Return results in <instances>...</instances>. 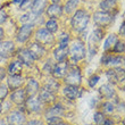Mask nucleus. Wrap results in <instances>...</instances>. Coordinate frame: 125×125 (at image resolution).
Wrapping results in <instances>:
<instances>
[{
    "instance_id": "obj_32",
    "label": "nucleus",
    "mask_w": 125,
    "mask_h": 125,
    "mask_svg": "<svg viewBox=\"0 0 125 125\" xmlns=\"http://www.w3.org/2000/svg\"><path fill=\"white\" fill-rule=\"evenodd\" d=\"M47 122L49 125H56L58 123L62 122V121L60 116H49V117H47Z\"/></svg>"
},
{
    "instance_id": "obj_50",
    "label": "nucleus",
    "mask_w": 125,
    "mask_h": 125,
    "mask_svg": "<svg viewBox=\"0 0 125 125\" xmlns=\"http://www.w3.org/2000/svg\"><path fill=\"white\" fill-rule=\"evenodd\" d=\"M1 109H2V106H1V102H0V112H1Z\"/></svg>"
},
{
    "instance_id": "obj_22",
    "label": "nucleus",
    "mask_w": 125,
    "mask_h": 125,
    "mask_svg": "<svg viewBox=\"0 0 125 125\" xmlns=\"http://www.w3.org/2000/svg\"><path fill=\"white\" fill-rule=\"evenodd\" d=\"M23 69V65L20 60H14L13 62H10L9 67H8V73L9 75H21Z\"/></svg>"
},
{
    "instance_id": "obj_9",
    "label": "nucleus",
    "mask_w": 125,
    "mask_h": 125,
    "mask_svg": "<svg viewBox=\"0 0 125 125\" xmlns=\"http://www.w3.org/2000/svg\"><path fill=\"white\" fill-rule=\"evenodd\" d=\"M62 92H64V95L69 100H75L82 95V90L79 86L74 85H66L62 90Z\"/></svg>"
},
{
    "instance_id": "obj_3",
    "label": "nucleus",
    "mask_w": 125,
    "mask_h": 125,
    "mask_svg": "<svg viewBox=\"0 0 125 125\" xmlns=\"http://www.w3.org/2000/svg\"><path fill=\"white\" fill-rule=\"evenodd\" d=\"M64 80H65V83L67 85L79 86L81 84V80H82L80 68L76 66H69L66 75L64 76Z\"/></svg>"
},
{
    "instance_id": "obj_44",
    "label": "nucleus",
    "mask_w": 125,
    "mask_h": 125,
    "mask_svg": "<svg viewBox=\"0 0 125 125\" xmlns=\"http://www.w3.org/2000/svg\"><path fill=\"white\" fill-rule=\"evenodd\" d=\"M102 125H113V122L110 119H105V122H104Z\"/></svg>"
},
{
    "instance_id": "obj_18",
    "label": "nucleus",
    "mask_w": 125,
    "mask_h": 125,
    "mask_svg": "<svg viewBox=\"0 0 125 125\" xmlns=\"http://www.w3.org/2000/svg\"><path fill=\"white\" fill-rule=\"evenodd\" d=\"M47 6V0H33L32 3V14L33 15H40V14L43 13V10Z\"/></svg>"
},
{
    "instance_id": "obj_23",
    "label": "nucleus",
    "mask_w": 125,
    "mask_h": 125,
    "mask_svg": "<svg viewBox=\"0 0 125 125\" xmlns=\"http://www.w3.org/2000/svg\"><path fill=\"white\" fill-rule=\"evenodd\" d=\"M99 92H100V94L104 98H107V99H110L115 95V90H114L113 85H110V84H104V85H101L100 89H99Z\"/></svg>"
},
{
    "instance_id": "obj_42",
    "label": "nucleus",
    "mask_w": 125,
    "mask_h": 125,
    "mask_svg": "<svg viewBox=\"0 0 125 125\" xmlns=\"http://www.w3.org/2000/svg\"><path fill=\"white\" fill-rule=\"evenodd\" d=\"M27 125H42V123L40 121H36V119H32L30 122H27Z\"/></svg>"
},
{
    "instance_id": "obj_11",
    "label": "nucleus",
    "mask_w": 125,
    "mask_h": 125,
    "mask_svg": "<svg viewBox=\"0 0 125 125\" xmlns=\"http://www.w3.org/2000/svg\"><path fill=\"white\" fill-rule=\"evenodd\" d=\"M26 97L27 95L25 93V90L18 88V89L14 90V92L10 94V100L16 105H23L26 101Z\"/></svg>"
},
{
    "instance_id": "obj_36",
    "label": "nucleus",
    "mask_w": 125,
    "mask_h": 125,
    "mask_svg": "<svg viewBox=\"0 0 125 125\" xmlns=\"http://www.w3.org/2000/svg\"><path fill=\"white\" fill-rule=\"evenodd\" d=\"M125 50V46H124V42H116L114 44V51L115 52H119V53H123Z\"/></svg>"
},
{
    "instance_id": "obj_6",
    "label": "nucleus",
    "mask_w": 125,
    "mask_h": 125,
    "mask_svg": "<svg viewBox=\"0 0 125 125\" xmlns=\"http://www.w3.org/2000/svg\"><path fill=\"white\" fill-rule=\"evenodd\" d=\"M68 68H69V65L66 60H64V62H58V64H56V65L53 66L51 74L53 75L55 79H62V77H64V76L66 75Z\"/></svg>"
},
{
    "instance_id": "obj_45",
    "label": "nucleus",
    "mask_w": 125,
    "mask_h": 125,
    "mask_svg": "<svg viewBox=\"0 0 125 125\" xmlns=\"http://www.w3.org/2000/svg\"><path fill=\"white\" fill-rule=\"evenodd\" d=\"M2 38H3V30L2 29H0V41L2 40Z\"/></svg>"
},
{
    "instance_id": "obj_41",
    "label": "nucleus",
    "mask_w": 125,
    "mask_h": 125,
    "mask_svg": "<svg viewBox=\"0 0 125 125\" xmlns=\"http://www.w3.org/2000/svg\"><path fill=\"white\" fill-rule=\"evenodd\" d=\"M5 77H6V71H5V68L0 67V82H1Z\"/></svg>"
},
{
    "instance_id": "obj_47",
    "label": "nucleus",
    "mask_w": 125,
    "mask_h": 125,
    "mask_svg": "<svg viewBox=\"0 0 125 125\" xmlns=\"http://www.w3.org/2000/svg\"><path fill=\"white\" fill-rule=\"evenodd\" d=\"M56 125H68V124H66V123H64V122H60V123H58V124H56Z\"/></svg>"
},
{
    "instance_id": "obj_15",
    "label": "nucleus",
    "mask_w": 125,
    "mask_h": 125,
    "mask_svg": "<svg viewBox=\"0 0 125 125\" xmlns=\"http://www.w3.org/2000/svg\"><path fill=\"white\" fill-rule=\"evenodd\" d=\"M14 50H15V46L11 41H3L0 42V56L1 57H9L13 55Z\"/></svg>"
},
{
    "instance_id": "obj_7",
    "label": "nucleus",
    "mask_w": 125,
    "mask_h": 125,
    "mask_svg": "<svg viewBox=\"0 0 125 125\" xmlns=\"http://www.w3.org/2000/svg\"><path fill=\"white\" fill-rule=\"evenodd\" d=\"M33 27H34V25L31 23L24 24L23 26H21V29L18 30V33H17V41L18 42H25L32 34Z\"/></svg>"
},
{
    "instance_id": "obj_14",
    "label": "nucleus",
    "mask_w": 125,
    "mask_h": 125,
    "mask_svg": "<svg viewBox=\"0 0 125 125\" xmlns=\"http://www.w3.org/2000/svg\"><path fill=\"white\" fill-rule=\"evenodd\" d=\"M29 51L31 52V55L33 56V58L34 59H40L41 57H43L44 56V53H46V49H44V47L43 46H41L40 43H38V42H34V43H32L29 48Z\"/></svg>"
},
{
    "instance_id": "obj_10",
    "label": "nucleus",
    "mask_w": 125,
    "mask_h": 125,
    "mask_svg": "<svg viewBox=\"0 0 125 125\" xmlns=\"http://www.w3.org/2000/svg\"><path fill=\"white\" fill-rule=\"evenodd\" d=\"M25 106H26V109L30 113H38L41 110L42 102L39 98L29 97V99H26V101H25Z\"/></svg>"
},
{
    "instance_id": "obj_39",
    "label": "nucleus",
    "mask_w": 125,
    "mask_h": 125,
    "mask_svg": "<svg viewBox=\"0 0 125 125\" xmlns=\"http://www.w3.org/2000/svg\"><path fill=\"white\" fill-rule=\"evenodd\" d=\"M7 20V13L3 9H0V25L3 24Z\"/></svg>"
},
{
    "instance_id": "obj_29",
    "label": "nucleus",
    "mask_w": 125,
    "mask_h": 125,
    "mask_svg": "<svg viewBox=\"0 0 125 125\" xmlns=\"http://www.w3.org/2000/svg\"><path fill=\"white\" fill-rule=\"evenodd\" d=\"M77 3H79V0H68V1L66 2V5H65V11L67 14L72 13L73 10L76 8Z\"/></svg>"
},
{
    "instance_id": "obj_35",
    "label": "nucleus",
    "mask_w": 125,
    "mask_h": 125,
    "mask_svg": "<svg viewBox=\"0 0 125 125\" xmlns=\"http://www.w3.org/2000/svg\"><path fill=\"white\" fill-rule=\"evenodd\" d=\"M8 95V86L5 84H0V100H3Z\"/></svg>"
},
{
    "instance_id": "obj_13",
    "label": "nucleus",
    "mask_w": 125,
    "mask_h": 125,
    "mask_svg": "<svg viewBox=\"0 0 125 125\" xmlns=\"http://www.w3.org/2000/svg\"><path fill=\"white\" fill-rule=\"evenodd\" d=\"M9 125H23L25 123V115L21 112H11L7 117Z\"/></svg>"
},
{
    "instance_id": "obj_52",
    "label": "nucleus",
    "mask_w": 125,
    "mask_h": 125,
    "mask_svg": "<svg viewBox=\"0 0 125 125\" xmlns=\"http://www.w3.org/2000/svg\"><path fill=\"white\" fill-rule=\"evenodd\" d=\"M122 125H124V124H122Z\"/></svg>"
},
{
    "instance_id": "obj_48",
    "label": "nucleus",
    "mask_w": 125,
    "mask_h": 125,
    "mask_svg": "<svg viewBox=\"0 0 125 125\" xmlns=\"http://www.w3.org/2000/svg\"><path fill=\"white\" fill-rule=\"evenodd\" d=\"M0 125H7V124L3 122V121H0Z\"/></svg>"
},
{
    "instance_id": "obj_46",
    "label": "nucleus",
    "mask_w": 125,
    "mask_h": 125,
    "mask_svg": "<svg viewBox=\"0 0 125 125\" xmlns=\"http://www.w3.org/2000/svg\"><path fill=\"white\" fill-rule=\"evenodd\" d=\"M13 1H14V3H21L23 0H13Z\"/></svg>"
},
{
    "instance_id": "obj_5",
    "label": "nucleus",
    "mask_w": 125,
    "mask_h": 125,
    "mask_svg": "<svg viewBox=\"0 0 125 125\" xmlns=\"http://www.w3.org/2000/svg\"><path fill=\"white\" fill-rule=\"evenodd\" d=\"M93 20H94V23L99 26H107L112 23L113 17L110 14L106 13V11H97L94 13Z\"/></svg>"
},
{
    "instance_id": "obj_34",
    "label": "nucleus",
    "mask_w": 125,
    "mask_h": 125,
    "mask_svg": "<svg viewBox=\"0 0 125 125\" xmlns=\"http://www.w3.org/2000/svg\"><path fill=\"white\" fill-rule=\"evenodd\" d=\"M69 35L68 33H62L59 36V46H68Z\"/></svg>"
},
{
    "instance_id": "obj_40",
    "label": "nucleus",
    "mask_w": 125,
    "mask_h": 125,
    "mask_svg": "<svg viewBox=\"0 0 125 125\" xmlns=\"http://www.w3.org/2000/svg\"><path fill=\"white\" fill-rule=\"evenodd\" d=\"M52 68H53L52 62L49 60V62H47V64H46V66H44L43 71H44V72H47V73H51V72H52Z\"/></svg>"
},
{
    "instance_id": "obj_17",
    "label": "nucleus",
    "mask_w": 125,
    "mask_h": 125,
    "mask_svg": "<svg viewBox=\"0 0 125 125\" xmlns=\"http://www.w3.org/2000/svg\"><path fill=\"white\" fill-rule=\"evenodd\" d=\"M24 90H25V93H26L27 97H34L36 93L39 92V83L34 79L29 80V82L26 84V88Z\"/></svg>"
},
{
    "instance_id": "obj_31",
    "label": "nucleus",
    "mask_w": 125,
    "mask_h": 125,
    "mask_svg": "<svg viewBox=\"0 0 125 125\" xmlns=\"http://www.w3.org/2000/svg\"><path fill=\"white\" fill-rule=\"evenodd\" d=\"M93 121H94L95 125H102L105 122V115L104 113H95L93 115Z\"/></svg>"
},
{
    "instance_id": "obj_12",
    "label": "nucleus",
    "mask_w": 125,
    "mask_h": 125,
    "mask_svg": "<svg viewBox=\"0 0 125 125\" xmlns=\"http://www.w3.org/2000/svg\"><path fill=\"white\" fill-rule=\"evenodd\" d=\"M17 58L22 62V65H26V66H31L33 65V62H34V58L33 56L31 55V52L29 51V49H22L18 51L17 53Z\"/></svg>"
},
{
    "instance_id": "obj_24",
    "label": "nucleus",
    "mask_w": 125,
    "mask_h": 125,
    "mask_svg": "<svg viewBox=\"0 0 125 125\" xmlns=\"http://www.w3.org/2000/svg\"><path fill=\"white\" fill-rule=\"evenodd\" d=\"M64 113H65L64 107H62L60 104H56V105H53L52 107H50V108L48 109L47 117H49V116H62Z\"/></svg>"
},
{
    "instance_id": "obj_49",
    "label": "nucleus",
    "mask_w": 125,
    "mask_h": 125,
    "mask_svg": "<svg viewBox=\"0 0 125 125\" xmlns=\"http://www.w3.org/2000/svg\"><path fill=\"white\" fill-rule=\"evenodd\" d=\"M58 1H59V0H52V2H53V3H57Z\"/></svg>"
},
{
    "instance_id": "obj_28",
    "label": "nucleus",
    "mask_w": 125,
    "mask_h": 125,
    "mask_svg": "<svg viewBox=\"0 0 125 125\" xmlns=\"http://www.w3.org/2000/svg\"><path fill=\"white\" fill-rule=\"evenodd\" d=\"M46 89H48L49 91H51V92L56 93V91L58 89H59V83L57 82V81H55V80H50L49 82L46 84V86H44Z\"/></svg>"
},
{
    "instance_id": "obj_38",
    "label": "nucleus",
    "mask_w": 125,
    "mask_h": 125,
    "mask_svg": "<svg viewBox=\"0 0 125 125\" xmlns=\"http://www.w3.org/2000/svg\"><path fill=\"white\" fill-rule=\"evenodd\" d=\"M99 80H100V77H99L98 75H92L89 79V85L91 86V88H94V86L97 85V83L99 82Z\"/></svg>"
},
{
    "instance_id": "obj_19",
    "label": "nucleus",
    "mask_w": 125,
    "mask_h": 125,
    "mask_svg": "<svg viewBox=\"0 0 125 125\" xmlns=\"http://www.w3.org/2000/svg\"><path fill=\"white\" fill-rule=\"evenodd\" d=\"M62 13V8L59 3H51L48 8H47V14L48 16L51 17V18H57L59 17Z\"/></svg>"
},
{
    "instance_id": "obj_16",
    "label": "nucleus",
    "mask_w": 125,
    "mask_h": 125,
    "mask_svg": "<svg viewBox=\"0 0 125 125\" xmlns=\"http://www.w3.org/2000/svg\"><path fill=\"white\" fill-rule=\"evenodd\" d=\"M69 55L68 46H58V48L53 50V56L57 62H64Z\"/></svg>"
},
{
    "instance_id": "obj_30",
    "label": "nucleus",
    "mask_w": 125,
    "mask_h": 125,
    "mask_svg": "<svg viewBox=\"0 0 125 125\" xmlns=\"http://www.w3.org/2000/svg\"><path fill=\"white\" fill-rule=\"evenodd\" d=\"M101 108H102V112L106 113V114H112L114 110H115V106L113 105L112 102H104L101 106Z\"/></svg>"
},
{
    "instance_id": "obj_43",
    "label": "nucleus",
    "mask_w": 125,
    "mask_h": 125,
    "mask_svg": "<svg viewBox=\"0 0 125 125\" xmlns=\"http://www.w3.org/2000/svg\"><path fill=\"white\" fill-rule=\"evenodd\" d=\"M125 22H123L122 23V25H121V29H119V34L122 36H124V34H125Z\"/></svg>"
},
{
    "instance_id": "obj_37",
    "label": "nucleus",
    "mask_w": 125,
    "mask_h": 125,
    "mask_svg": "<svg viewBox=\"0 0 125 125\" xmlns=\"http://www.w3.org/2000/svg\"><path fill=\"white\" fill-rule=\"evenodd\" d=\"M112 58H113L112 53H105V55L101 57V64H104V65H109Z\"/></svg>"
},
{
    "instance_id": "obj_4",
    "label": "nucleus",
    "mask_w": 125,
    "mask_h": 125,
    "mask_svg": "<svg viewBox=\"0 0 125 125\" xmlns=\"http://www.w3.org/2000/svg\"><path fill=\"white\" fill-rule=\"evenodd\" d=\"M35 40L41 46H46V44L51 46L53 43V35L52 33H50L46 29H39L35 33Z\"/></svg>"
},
{
    "instance_id": "obj_20",
    "label": "nucleus",
    "mask_w": 125,
    "mask_h": 125,
    "mask_svg": "<svg viewBox=\"0 0 125 125\" xmlns=\"http://www.w3.org/2000/svg\"><path fill=\"white\" fill-rule=\"evenodd\" d=\"M7 83L11 90H16L21 88L23 84V77L21 75H10L7 80Z\"/></svg>"
},
{
    "instance_id": "obj_21",
    "label": "nucleus",
    "mask_w": 125,
    "mask_h": 125,
    "mask_svg": "<svg viewBox=\"0 0 125 125\" xmlns=\"http://www.w3.org/2000/svg\"><path fill=\"white\" fill-rule=\"evenodd\" d=\"M39 99L41 100V102H44V104L52 102L53 100H55V93L49 91V90L46 89V88H43V89L40 90Z\"/></svg>"
},
{
    "instance_id": "obj_33",
    "label": "nucleus",
    "mask_w": 125,
    "mask_h": 125,
    "mask_svg": "<svg viewBox=\"0 0 125 125\" xmlns=\"http://www.w3.org/2000/svg\"><path fill=\"white\" fill-rule=\"evenodd\" d=\"M123 62H124V57L123 56H113L112 60H110V65L117 66L123 64Z\"/></svg>"
},
{
    "instance_id": "obj_8",
    "label": "nucleus",
    "mask_w": 125,
    "mask_h": 125,
    "mask_svg": "<svg viewBox=\"0 0 125 125\" xmlns=\"http://www.w3.org/2000/svg\"><path fill=\"white\" fill-rule=\"evenodd\" d=\"M106 74H107V77L112 83L123 82L124 81V68L116 67V68L109 69Z\"/></svg>"
},
{
    "instance_id": "obj_2",
    "label": "nucleus",
    "mask_w": 125,
    "mask_h": 125,
    "mask_svg": "<svg viewBox=\"0 0 125 125\" xmlns=\"http://www.w3.org/2000/svg\"><path fill=\"white\" fill-rule=\"evenodd\" d=\"M85 47L81 40H76L73 42L72 47L69 49V56H71V59L73 62H77L82 60L85 57Z\"/></svg>"
},
{
    "instance_id": "obj_26",
    "label": "nucleus",
    "mask_w": 125,
    "mask_h": 125,
    "mask_svg": "<svg viewBox=\"0 0 125 125\" xmlns=\"http://www.w3.org/2000/svg\"><path fill=\"white\" fill-rule=\"evenodd\" d=\"M116 42H117V36H116V34H109V35L107 36V39L105 40V42H104V50L108 51L110 48L114 47V44H115Z\"/></svg>"
},
{
    "instance_id": "obj_25",
    "label": "nucleus",
    "mask_w": 125,
    "mask_h": 125,
    "mask_svg": "<svg viewBox=\"0 0 125 125\" xmlns=\"http://www.w3.org/2000/svg\"><path fill=\"white\" fill-rule=\"evenodd\" d=\"M116 6V0H102L100 2V8L102 9V11L109 13L110 10H113Z\"/></svg>"
},
{
    "instance_id": "obj_27",
    "label": "nucleus",
    "mask_w": 125,
    "mask_h": 125,
    "mask_svg": "<svg viewBox=\"0 0 125 125\" xmlns=\"http://www.w3.org/2000/svg\"><path fill=\"white\" fill-rule=\"evenodd\" d=\"M46 30H48L50 33H55L58 30V24L55 20H49L46 23Z\"/></svg>"
},
{
    "instance_id": "obj_1",
    "label": "nucleus",
    "mask_w": 125,
    "mask_h": 125,
    "mask_svg": "<svg viewBox=\"0 0 125 125\" xmlns=\"http://www.w3.org/2000/svg\"><path fill=\"white\" fill-rule=\"evenodd\" d=\"M90 21L89 14L85 13L84 10H76L74 16L72 17V26L77 32H81L86 27Z\"/></svg>"
},
{
    "instance_id": "obj_51",
    "label": "nucleus",
    "mask_w": 125,
    "mask_h": 125,
    "mask_svg": "<svg viewBox=\"0 0 125 125\" xmlns=\"http://www.w3.org/2000/svg\"><path fill=\"white\" fill-rule=\"evenodd\" d=\"M88 125H90V124H88Z\"/></svg>"
}]
</instances>
